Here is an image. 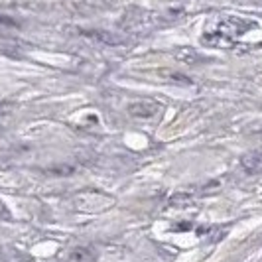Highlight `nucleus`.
<instances>
[{
	"mask_svg": "<svg viewBox=\"0 0 262 262\" xmlns=\"http://www.w3.org/2000/svg\"><path fill=\"white\" fill-rule=\"evenodd\" d=\"M252 160H256V164H250L247 166V170L249 171H260L262 170V156L260 154H254V156H250Z\"/></svg>",
	"mask_w": 262,
	"mask_h": 262,
	"instance_id": "nucleus-1",
	"label": "nucleus"
}]
</instances>
